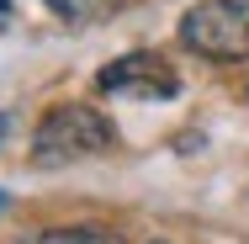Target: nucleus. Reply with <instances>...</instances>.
Segmentation results:
<instances>
[{
	"label": "nucleus",
	"instance_id": "nucleus-4",
	"mask_svg": "<svg viewBox=\"0 0 249 244\" xmlns=\"http://www.w3.org/2000/svg\"><path fill=\"white\" fill-rule=\"evenodd\" d=\"M43 239H48V244H122V234L96 228V223H80V228H48Z\"/></svg>",
	"mask_w": 249,
	"mask_h": 244
},
{
	"label": "nucleus",
	"instance_id": "nucleus-2",
	"mask_svg": "<svg viewBox=\"0 0 249 244\" xmlns=\"http://www.w3.org/2000/svg\"><path fill=\"white\" fill-rule=\"evenodd\" d=\"M180 43L201 58L239 64L249 58V0H201L180 16Z\"/></svg>",
	"mask_w": 249,
	"mask_h": 244
},
{
	"label": "nucleus",
	"instance_id": "nucleus-9",
	"mask_svg": "<svg viewBox=\"0 0 249 244\" xmlns=\"http://www.w3.org/2000/svg\"><path fill=\"white\" fill-rule=\"evenodd\" d=\"M27 244H48V239H43V234H37V239H27Z\"/></svg>",
	"mask_w": 249,
	"mask_h": 244
},
{
	"label": "nucleus",
	"instance_id": "nucleus-6",
	"mask_svg": "<svg viewBox=\"0 0 249 244\" xmlns=\"http://www.w3.org/2000/svg\"><path fill=\"white\" fill-rule=\"evenodd\" d=\"M5 133H11V112H0V144H5Z\"/></svg>",
	"mask_w": 249,
	"mask_h": 244
},
{
	"label": "nucleus",
	"instance_id": "nucleus-7",
	"mask_svg": "<svg viewBox=\"0 0 249 244\" xmlns=\"http://www.w3.org/2000/svg\"><path fill=\"white\" fill-rule=\"evenodd\" d=\"M5 21H11V0H0V27H5Z\"/></svg>",
	"mask_w": 249,
	"mask_h": 244
},
{
	"label": "nucleus",
	"instance_id": "nucleus-1",
	"mask_svg": "<svg viewBox=\"0 0 249 244\" xmlns=\"http://www.w3.org/2000/svg\"><path fill=\"white\" fill-rule=\"evenodd\" d=\"M111 144H117V128H111L106 112H96V106H53L32 133V159L43 170H58V165L90 159V154H101Z\"/></svg>",
	"mask_w": 249,
	"mask_h": 244
},
{
	"label": "nucleus",
	"instance_id": "nucleus-3",
	"mask_svg": "<svg viewBox=\"0 0 249 244\" xmlns=\"http://www.w3.org/2000/svg\"><path fill=\"white\" fill-rule=\"evenodd\" d=\"M106 96H133V101H170L180 91V75L159 58V53H122L96 75Z\"/></svg>",
	"mask_w": 249,
	"mask_h": 244
},
{
	"label": "nucleus",
	"instance_id": "nucleus-8",
	"mask_svg": "<svg viewBox=\"0 0 249 244\" xmlns=\"http://www.w3.org/2000/svg\"><path fill=\"white\" fill-rule=\"evenodd\" d=\"M5 202H11V196H5V191H0V212H5Z\"/></svg>",
	"mask_w": 249,
	"mask_h": 244
},
{
	"label": "nucleus",
	"instance_id": "nucleus-5",
	"mask_svg": "<svg viewBox=\"0 0 249 244\" xmlns=\"http://www.w3.org/2000/svg\"><path fill=\"white\" fill-rule=\"evenodd\" d=\"M53 16H64V21H90V16H101L106 11V0H43Z\"/></svg>",
	"mask_w": 249,
	"mask_h": 244
}]
</instances>
